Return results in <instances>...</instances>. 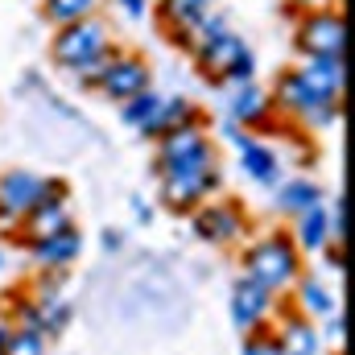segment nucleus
<instances>
[{"label":"nucleus","instance_id":"obj_4","mask_svg":"<svg viewBox=\"0 0 355 355\" xmlns=\"http://www.w3.org/2000/svg\"><path fill=\"white\" fill-rule=\"evenodd\" d=\"M293 50L302 54V62H343V50H347V17L339 8L297 12Z\"/></svg>","mask_w":355,"mask_h":355},{"label":"nucleus","instance_id":"obj_29","mask_svg":"<svg viewBox=\"0 0 355 355\" xmlns=\"http://www.w3.org/2000/svg\"><path fill=\"white\" fill-rule=\"evenodd\" d=\"M0 268H4V248H0Z\"/></svg>","mask_w":355,"mask_h":355},{"label":"nucleus","instance_id":"obj_24","mask_svg":"<svg viewBox=\"0 0 355 355\" xmlns=\"http://www.w3.org/2000/svg\"><path fill=\"white\" fill-rule=\"evenodd\" d=\"M297 302H302L306 314H331V310H335V297H331L327 285H318V281H302V285H297Z\"/></svg>","mask_w":355,"mask_h":355},{"label":"nucleus","instance_id":"obj_15","mask_svg":"<svg viewBox=\"0 0 355 355\" xmlns=\"http://www.w3.org/2000/svg\"><path fill=\"white\" fill-rule=\"evenodd\" d=\"M268 306H272V293L261 281L240 277L232 285V322H236V331H257L268 318Z\"/></svg>","mask_w":355,"mask_h":355},{"label":"nucleus","instance_id":"obj_12","mask_svg":"<svg viewBox=\"0 0 355 355\" xmlns=\"http://www.w3.org/2000/svg\"><path fill=\"white\" fill-rule=\"evenodd\" d=\"M272 120V99L257 79L227 87V124H240V132H265Z\"/></svg>","mask_w":355,"mask_h":355},{"label":"nucleus","instance_id":"obj_18","mask_svg":"<svg viewBox=\"0 0 355 355\" xmlns=\"http://www.w3.org/2000/svg\"><path fill=\"white\" fill-rule=\"evenodd\" d=\"M310 207H322V186L310 182V178H289L277 186V211L285 215H302Z\"/></svg>","mask_w":355,"mask_h":355},{"label":"nucleus","instance_id":"obj_3","mask_svg":"<svg viewBox=\"0 0 355 355\" xmlns=\"http://www.w3.org/2000/svg\"><path fill=\"white\" fill-rule=\"evenodd\" d=\"M190 54H194L198 75L207 83H215V87H236V83H248L257 75V58H252L248 42L240 33H232V29H223L219 37L194 46Z\"/></svg>","mask_w":355,"mask_h":355},{"label":"nucleus","instance_id":"obj_10","mask_svg":"<svg viewBox=\"0 0 355 355\" xmlns=\"http://www.w3.org/2000/svg\"><path fill=\"white\" fill-rule=\"evenodd\" d=\"M219 190V162L211 166H198V170H174V174H162V202L170 211H194L202 207L211 194Z\"/></svg>","mask_w":355,"mask_h":355},{"label":"nucleus","instance_id":"obj_11","mask_svg":"<svg viewBox=\"0 0 355 355\" xmlns=\"http://www.w3.org/2000/svg\"><path fill=\"white\" fill-rule=\"evenodd\" d=\"M227 137H232V145H236V153H240V170L252 178L257 186L277 190V186H281V153H277L268 141H257V137L240 132L236 124H227Z\"/></svg>","mask_w":355,"mask_h":355},{"label":"nucleus","instance_id":"obj_26","mask_svg":"<svg viewBox=\"0 0 355 355\" xmlns=\"http://www.w3.org/2000/svg\"><path fill=\"white\" fill-rule=\"evenodd\" d=\"M244 355H285V352H281V343H277L272 335H252V339L244 343Z\"/></svg>","mask_w":355,"mask_h":355},{"label":"nucleus","instance_id":"obj_28","mask_svg":"<svg viewBox=\"0 0 355 355\" xmlns=\"http://www.w3.org/2000/svg\"><path fill=\"white\" fill-rule=\"evenodd\" d=\"M289 8H297V12H310V8H331V0H285Z\"/></svg>","mask_w":355,"mask_h":355},{"label":"nucleus","instance_id":"obj_1","mask_svg":"<svg viewBox=\"0 0 355 355\" xmlns=\"http://www.w3.org/2000/svg\"><path fill=\"white\" fill-rule=\"evenodd\" d=\"M272 107L297 120L302 128H327L343 103V62H302L277 75Z\"/></svg>","mask_w":355,"mask_h":355},{"label":"nucleus","instance_id":"obj_13","mask_svg":"<svg viewBox=\"0 0 355 355\" xmlns=\"http://www.w3.org/2000/svg\"><path fill=\"white\" fill-rule=\"evenodd\" d=\"M211 12V0H157V25H162V37L174 42L182 50H190L202 17Z\"/></svg>","mask_w":355,"mask_h":355},{"label":"nucleus","instance_id":"obj_8","mask_svg":"<svg viewBox=\"0 0 355 355\" xmlns=\"http://www.w3.org/2000/svg\"><path fill=\"white\" fill-rule=\"evenodd\" d=\"M91 91H99L103 99L128 103L132 95L153 91V71H149V62H145L141 54H132V50H112V58L103 62V71H99V79H95Z\"/></svg>","mask_w":355,"mask_h":355},{"label":"nucleus","instance_id":"obj_22","mask_svg":"<svg viewBox=\"0 0 355 355\" xmlns=\"http://www.w3.org/2000/svg\"><path fill=\"white\" fill-rule=\"evenodd\" d=\"M186 124H202V107L186 95H166L162 103V132L170 128H186Z\"/></svg>","mask_w":355,"mask_h":355},{"label":"nucleus","instance_id":"obj_20","mask_svg":"<svg viewBox=\"0 0 355 355\" xmlns=\"http://www.w3.org/2000/svg\"><path fill=\"white\" fill-rule=\"evenodd\" d=\"M277 343H281L285 355H314L318 352V335H314V327H310L306 318H285Z\"/></svg>","mask_w":355,"mask_h":355},{"label":"nucleus","instance_id":"obj_21","mask_svg":"<svg viewBox=\"0 0 355 355\" xmlns=\"http://www.w3.org/2000/svg\"><path fill=\"white\" fill-rule=\"evenodd\" d=\"M95 8H99V0H42V17L54 29L75 25V21H87V17H95Z\"/></svg>","mask_w":355,"mask_h":355},{"label":"nucleus","instance_id":"obj_6","mask_svg":"<svg viewBox=\"0 0 355 355\" xmlns=\"http://www.w3.org/2000/svg\"><path fill=\"white\" fill-rule=\"evenodd\" d=\"M75 219H71V194H67V182L62 178H42V198L21 215L17 232L29 240V244H42V240H54L62 232H71Z\"/></svg>","mask_w":355,"mask_h":355},{"label":"nucleus","instance_id":"obj_27","mask_svg":"<svg viewBox=\"0 0 355 355\" xmlns=\"http://www.w3.org/2000/svg\"><path fill=\"white\" fill-rule=\"evenodd\" d=\"M116 4H120V12H124L128 21H141L145 8H149V0H116Z\"/></svg>","mask_w":355,"mask_h":355},{"label":"nucleus","instance_id":"obj_23","mask_svg":"<svg viewBox=\"0 0 355 355\" xmlns=\"http://www.w3.org/2000/svg\"><path fill=\"white\" fill-rule=\"evenodd\" d=\"M0 355H46V335L42 331H12V335H4V347Z\"/></svg>","mask_w":355,"mask_h":355},{"label":"nucleus","instance_id":"obj_16","mask_svg":"<svg viewBox=\"0 0 355 355\" xmlns=\"http://www.w3.org/2000/svg\"><path fill=\"white\" fill-rule=\"evenodd\" d=\"M162 103H166V95H157V91H141V95H132L128 103H120V116H124V124L128 128H137L141 137H162Z\"/></svg>","mask_w":355,"mask_h":355},{"label":"nucleus","instance_id":"obj_19","mask_svg":"<svg viewBox=\"0 0 355 355\" xmlns=\"http://www.w3.org/2000/svg\"><path fill=\"white\" fill-rule=\"evenodd\" d=\"M289 240L297 244V252H302V248H306V252H318V248H327V240H331L327 211H322V207H310V211L293 215V236H289Z\"/></svg>","mask_w":355,"mask_h":355},{"label":"nucleus","instance_id":"obj_2","mask_svg":"<svg viewBox=\"0 0 355 355\" xmlns=\"http://www.w3.org/2000/svg\"><path fill=\"white\" fill-rule=\"evenodd\" d=\"M112 50H116V42L107 33V21H99V17H87V21L54 29V42H50L54 67L75 75L83 87H95V79H99L103 62L112 58Z\"/></svg>","mask_w":355,"mask_h":355},{"label":"nucleus","instance_id":"obj_5","mask_svg":"<svg viewBox=\"0 0 355 355\" xmlns=\"http://www.w3.org/2000/svg\"><path fill=\"white\" fill-rule=\"evenodd\" d=\"M244 268L252 281H261L268 293L285 289L289 281H297V268H302V252L297 244L289 240V232H268L261 236L248 252H244Z\"/></svg>","mask_w":355,"mask_h":355},{"label":"nucleus","instance_id":"obj_14","mask_svg":"<svg viewBox=\"0 0 355 355\" xmlns=\"http://www.w3.org/2000/svg\"><path fill=\"white\" fill-rule=\"evenodd\" d=\"M37 198H42V178L29 170H4L0 174V227L12 232Z\"/></svg>","mask_w":355,"mask_h":355},{"label":"nucleus","instance_id":"obj_9","mask_svg":"<svg viewBox=\"0 0 355 355\" xmlns=\"http://www.w3.org/2000/svg\"><path fill=\"white\" fill-rule=\"evenodd\" d=\"M190 227H194V236H198L202 244L232 248V244L248 232V215H244V207L232 202V198H215V202L207 198L202 207L190 211Z\"/></svg>","mask_w":355,"mask_h":355},{"label":"nucleus","instance_id":"obj_25","mask_svg":"<svg viewBox=\"0 0 355 355\" xmlns=\"http://www.w3.org/2000/svg\"><path fill=\"white\" fill-rule=\"evenodd\" d=\"M327 223H331V236H339V244H343V236H347V202H343V194H339V202L327 211Z\"/></svg>","mask_w":355,"mask_h":355},{"label":"nucleus","instance_id":"obj_7","mask_svg":"<svg viewBox=\"0 0 355 355\" xmlns=\"http://www.w3.org/2000/svg\"><path fill=\"white\" fill-rule=\"evenodd\" d=\"M215 157V141L207 137L202 124H186V128H170L157 137V174H174V170H198L211 166Z\"/></svg>","mask_w":355,"mask_h":355},{"label":"nucleus","instance_id":"obj_17","mask_svg":"<svg viewBox=\"0 0 355 355\" xmlns=\"http://www.w3.org/2000/svg\"><path fill=\"white\" fill-rule=\"evenodd\" d=\"M79 248H83V236H79V227H71V232H62V236H54V240L33 244V261L46 268V272H62V268L75 265Z\"/></svg>","mask_w":355,"mask_h":355}]
</instances>
